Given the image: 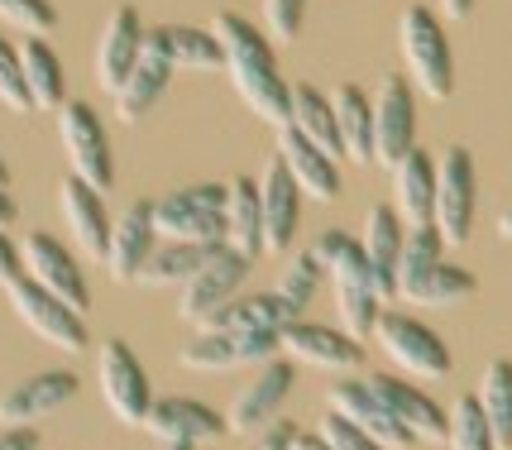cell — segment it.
<instances>
[{
    "instance_id": "6da1fadb",
    "label": "cell",
    "mask_w": 512,
    "mask_h": 450,
    "mask_svg": "<svg viewBox=\"0 0 512 450\" xmlns=\"http://www.w3.org/2000/svg\"><path fill=\"white\" fill-rule=\"evenodd\" d=\"M211 34H216V44L225 48V72H230V82L240 91V101H245L259 120L283 130L292 120V87L278 77V63H273L268 39L245 15H235V10H221V15L211 20Z\"/></svg>"
},
{
    "instance_id": "7a4b0ae2",
    "label": "cell",
    "mask_w": 512,
    "mask_h": 450,
    "mask_svg": "<svg viewBox=\"0 0 512 450\" xmlns=\"http://www.w3.org/2000/svg\"><path fill=\"white\" fill-rule=\"evenodd\" d=\"M307 254H312L316 264H321V273L331 278L340 331L350 340H369L383 316V297H379V288H374V273H369V259H364L359 235H350V230H326V235L312 240Z\"/></svg>"
},
{
    "instance_id": "3957f363",
    "label": "cell",
    "mask_w": 512,
    "mask_h": 450,
    "mask_svg": "<svg viewBox=\"0 0 512 450\" xmlns=\"http://www.w3.org/2000/svg\"><path fill=\"white\" fill-rule=\"evenodd\" d=\"M398 48L402 63L412 72V87L426 101H450L455 91V53H450V34L436 10L426 5H407L398 15Z\"/></svg>"
},
{
    "instance_id": "277c9868",
    "label": "cell",
    "mask_w": 512,
    "mask_h": 450,
    "mask_svg": "<svg viewBox=\"0 0 512 450\" xmlns=\"http://www.w3.org/2000/svg\"><path fill=\"white\" fill-rule=\"evenodd\" d=\"M225 192L221 182H192L154 202L158 240L168 245H225Z\"/></svg>"
},
{
    "instance_id": "5b68a950",
    "label": "cell",
    "mask_w": 512,
    "mask_h": 450,
    "mask_svg": "<svg viewBox=\"0 0 512 450\" xmlns=\"http://www.w3.org/2000/svg\"><path fill=\"white\" fill-rule=\"evenodd\" d=\"M96 388H101V403L120 427H144L149 412H154V383L144 360L130 350V340L111 336L96 355Z\"/></svg>"
},
{
    "instance_id": "8992f818",
    "label": "cell",
    "mask_w": 512,
    "mask_h": 450,
    "mask_svg": "<svg viewBox=\"0 0 512 450\" xmlns=\"http://www.w3.org/2000/svg\"><path fill=\"white\" fill-rule=\"evenodd\" d=\"M58 139H63V154L72 163V178H82L91 192H111L115 187L111 135H106L101 115L91 111L87 101H63V111H58Z\"/></svg>"
},
{
    "instance_id": "52a82bcc",
    "label": "cell",
    "mask_w": 512,
    "mask_h": 450,
    "mask_svg": "<svg viewBox=\"0 0 512 450\" xmlns=\"http://www.w3.org/2000/svg\"><path fill=\"white\" fill-rule=\"evenodd\" d=\"M374 340L383 345V355L412 379H446L455 369L450 345L412 312H383L379 326H374Z\"/></svg>"
},
{
    "instance_id": "ba28073f",
    "label": "cell",
    "mask_w": 512,
    "mask_h": 450,
    "mask_svg": "<svg viewBox=\"0 0 512 450\" xmlns=\"http://www.w3.org/2000/svg\"><path fill=\"white\" fill-rule=\"evenodd\" d=\"M5 302L15 307L24 326L34 331V336L53 345V350H63V355H82L91 345L87 336V316H77L72 307H63L53 293H44L39 283H29V278H15V283H5Z\"/></svg>"
},
{
    "instance_id": "9c48e42d",
    "label": "cell",
    "mask_w": 512,
    "mask_h": 450,
    "mask_svg": "<svg viewBox=\"0 0 512 450\" xmlns=\"http://www.w3.org/2000/svg\"><path fill=\"white\" fill-rule=\"evenodd\" d=\"M278 355L283 345L273 331H197L182 345L178 364L192 374H225V369H259Z\"/></svg>"
},
{
    "instance_id": "30bf717a",
    "label": "cell",
    "mask_w": 512,
    "mask_h": 450,
    "mask_svg": "<svg viewBox=\"0 0 512 450\" xmlns=\"http://www.w3.org/2000/svg\"><path fill=\"white\" fill-rule=\"evenodd\" d=\"M436 235L446 240V249H460L474 235V158L469 149L450 144L436 158V211H431Z\"/></svg>"
},
{
    "instance_id": "8fae6325",
    "label": "cell",
    "mask_w": 512,
    "mask_h": 450,
    "mask_svg": "<svg viewBox=\"0 0 512 450\" xmlns=\"http://www.w3.org/2000/svg\"><path fill=\"white\" fill-rule=\"evenodd\" d=\"M249 269H254V259H245V254H235L230 245H221L197 269V278H192L187 288H178V316L201 331L221 307H230V302L240 297Z\"/></svg>"
},
{
    "instance_id": "7c38bea8",
    "label": "cell",
    "mask_w": 512,
    "mask_h": 450,
    "mask_svg": "<svg viewBox=\"0 0 512 450\" xmlns=\"http://www.w3.org/2000/svg\"><path fill=\"white\" fill-rule=\"evenodd\" d=\"M292 388H297V364L292 360H268L254 369V379L235 393V403L225 412V431H235V436H259L264 427L278 422V412L283 403L292 398Z\"/></svg>"
},
{
    "instance_id": "4fadbf2b",
    "label": "cell",
    "mask_w": 512,
    "mask_h": 450,
    "mask_svg": "<svg viewBox=\"0 0 512 450\" xmlns=\"http://www.w3.org/2000/svg\"><path fill=\"white\" fill-rule=\"evenodd\" d=\"M20 264H24V278H29V283H39V288L53 293L63 307H72L77 316H87V307H91L87 273H82V264L67 254V245H58V240L44 235V230H34V235L20 245Z\"/></svg>"
},
{
    "instance_id": "5bb4252c",
    "label": "cell",
    "mask_w": 512,
    "mask_h": 450,
    "mask_svg": "<svg viewBox=\"0 0 512 450\" xmlns=\"http://www.w3.org/2000/svg\"><path fill=\"white\" fill-rule=\"evenodd\" d=\"M326 412L345 417L350 427L364 431V436H369L374 446H383V450H407V446H412V431H407L398 417L388 412V403L374 393V383H369V379H340V383H331V393H326Z\"/></svg>"
},
{
    "instance_id": "9a60e30c",
    "label": "cell",
    "mask_w": 512,
    "mask_h": 450,
    "mask_svg": "<svg viewBox=\"0 0 512 450\" xmlns=\"http://www.w3.org/2000/svg\"><path fill=\"white\" fill-rule=\"evenodd\" d=\"M278 345H283V360L321 369V374H335V379H345V374H359V369H364V345L350 340L345 331H335V326L292 321L288 331L278 336Z\"/></svg>"
},
{
    "instance_id": "2e32d148",
    "label": "cell",
    "mask_w": 512,
    "mask_h": 450,
    "mask_svg": "<svg viewBox=\"0 0 512 450\" xmlns=\"http://www.w3.org/2000/svg\"><path fill=\"white\" fill-rule=\"evenodd\" d=\"M417 149V106H412V82L407 77H383L374 96V163L398 168Z\"/></svg>"
},
{
    "instance_id": "e0dca14e",
    "label": "cell",
    "mask_w": 512,
    "mask_h": 450,
    "mask_svg": "<svg viewBox=\"0 0 512 450\" xmlns=\"http://www.w3.org/2000/svg\"><path fill=\"white\" fill-rule=\"evenodd\" d=\"M77 388L82 383L67 369L29 374V379H20L15 388L0 393V427H34V422H44V417H53L58 407H67L77 398Z\"/></svg>"
},
{
    "instance_id": "ac0fdd59",
    "label": "cell",
    "mask_w": 512,
    "mask_h": 450,
    "mask_svg": "<svg viewBox=\"0 0 512 450\" xmlns=\"http://www.w3.org/2000/svg\"><path fill=\"white\" fill-rule=\"evenodd\" d=\"M173 82V63H168V44H163V29H144V53H139V68L125 77V87L115 91V115L125 125H139L144 115L163 101V91Z\"/></svg>"
},
{
    "instance_id": "d6986e66",
    "label": "cell",
    "mask_w": 512,
    "mask_h": 450,
    "mask_svg": "<svg viewBox=\"0 0 512 450\" xmlns=\"http://www.w3.org/2000/svg\"><path fill=\"white\" fill-rule=\"evenodd\" d=\"M302 192L288 178V168L278 158H268L259 173V211H264V254H288L302 225Z\"/></svg>"
},
{
    "instance_id": "ffe728a7",
    "label": "cell",
    "mask_w": 512,
    "mask_h": 450,
    "mask_svg": "<svg viewBox=\"0 0 512 450\" xmlns=\"http://www.w3.org/2000/svg\"><path fill=\"white\" fill-rule=\"evenodd\" d=\"M144 53V24L134 15V5H115L111 20L101 24V44H96V87L115 96L125 87V77L139 68Z\"/></svg>"
},
{
    "instance_id": "44dd1931",
    "label": "cell",
    "mask_w": 512,
    "mask_h": 450,
    "mask_svg": "<svg viewBox=\"0 0 512 450\" xmlns=\"http://www.w3.org/2000/svg\"><path fill=\"white\" fill-rule=\"evenodd\" d=\"M144 431L158 446H206V441L225 436V417L216 407L197 403V398H154Z\"/></svg>"
},
{
    "instance_id": "7402d4cb",
    "label": "cell",
    "mask_w": 512,
    "mask_h": 450,
    "mask_svg": "<svg viewBox=\"0 0 512 450\" xmlns=\"http://www.w3.org/2000/svg\"><path fill=\"white\" fill-rule=\"evenodd\" d=\"M158 249V225H154V202L125 206V216L111 225V249H106V273L115 283H139L144 264Z\"/></svg>"
},
{
    "instance_id": "603a6c76",
    "label": "cell",
    "mask_w": 512,
    "mask_h": 450,
    "mask_svg": "<svg viewBox=\"0 0 512 450\" xmlns=\"http://www.w3.org/2000/svg\"><path fill=\"white\" fill-rule=\"evenodd\" d=\"M58 211H63L67 230H72V240L77 249L96 259V264H106V249H111V216H106V202H101V192H91L82 178H63L58 182Z\"/></svg>"
},
{
    "instance_id": "cb8c5ba5",
    "label": "cell",
    "mask_w": 512,
    "mask_h": 450,
    "mask_svg": "<svg viewBox=\"0 0 512 450\" xmlns=\"http://www.w3.org/2000/svg\"><path fill=\"white\" fill-rule=\"evenodd\" d=\"M273 158L288 168V178L297 182L302 197H312V202H335V197H340V168H335V158H326L312 139H302L292 125L278 130Z\"/></svg>"
},
{
    "instance_id": "d4e9b609",
    "label": "cell",
    "mask_w": 512,
    "mask_h": 450,
    "mask_svg": "<svg viewBox=\"0 0 512 450\" xmlns=\"http://www.w3.org/2000/svg\"><path fill=\"white\" fill-rule=\"evenodd\" d=\"M369 383H374V393L388 403V412H393L402 427L412 431V441H422V446H441V441L450 436V417L431 403V398H426L417 383L388 379V374H374Z\"/></svg>"
},
{
    "instance_id": "484cf974",
    "label": "cell",
    "mask_w": 512,
    "mask_h": 450,
    "mask_svg": "<svg viewBox=\"0 0 512 450\" xmlns=\"http://www.w3.org/2000/svg\"><path fill=\"white\" fill-rule=\"evenodd\" d=\"M402 240H407V225L393 206H369L364 216V259H369V273H374V288H379L383 302H393L398 293V254H402Z\"/></svg>"
},
{
    "instance_id": "4316f807",
    "label": "cell",
    "mask_w": 512,
    "mask_h": 450,
    "mask_svg": "<svg viewBox=\"0 0 512 450\" xmlns=\"http://www.w3.org/2000/svg\"><path fill=\"white\" fill-rule=\"evenodd\" d=\"M393 211L402 216L407 230L431 225V211H436V158L426 149H412L393 168Z\"/></svg>"
},
{
    "instance_id": "83f0119b",
    "label": "cell",
    "mask_w": 512,
    "mask_h": 450,
    "mask_svg": "<svg viewBox=\"0 0 512 450\" xmlns=\"http://www.w3.org/2000/svg\"><path fill=\"white\" fill-rule=\"evenodd\" d=\"M225 245L235 254H264V211H259V178L225 182Z\"/></svg>"
},
{
    "instance_id": "f1b7e54d",
    "label": "cell",
    "mask_w": 512,
    "mask_h": 450,
    "mask_svg": "<svg viewBox=\"0 0 512 450\" xmlns=\"http://www.w3.org/2000/svg\"><path fill=\"white\" fill-rule=\"evenodd\" d=\"M292 321H302V316L268 288V293H254V297H235V302L221 307L201 331H273V336H283Z\"/></svg>"
},
{
    "instance_id": "f546056e",
    "label": "cell",
    "mask_w": 512,
    "mask_h": 450,
    "mask_svg": "<svg viewBox=\"0 0 512 450\" xmlns=\"http://www.w3.org/2000/svg\"><path fill=\"white\" fill-rule=\"evenodd\" d=\"M20 72H24V87H29L34 111H63L67 72H63V63H58V53H53L44 39H24L20 44Z\"/></svg>"
},
{
    "instance_id": "4dcf8cb0",
    "label": "cell",
    "mask_w": 512,
    "mask_h": 450,
    "mask_svg": "<svg viewBox=\"0 0 512 450\" xmlns=\"http://www.w3.org/2000/svg\"><path fill=\"white\" fill-rule=\"evenodd\" d=\"M288 125L302 139H312L326 158H345L340 125H335V106H331V96H326V91L307 87V82H302V87H292V120Z\"/></svg>"
},
{
    "instance_id": "1f68e13d",
    "label": "cell",
    "mask_w": 512,
    "mask_h": 450,
    "mask_svg": "<svg viewBox=\"0 0 512 450\" xmlns=\"http://www.w3.org/2000/svg\"><path fill=\"white\" fill-rule=\"evenodd\" d=\"M331 106H335V125H340L345 158L374 163V101H369L355 82H345V87H335Z\"/></svg>"
},
{
    "instance_id": "d6a6232c",
    "label": "cell",
    "mask_w": 512,
    "mask_h": 450,
    "mask_svg": "<svg viewBox=\"0 0 512 450\" xmlns=\"http://www.w3.org/2000/svg\"><path fill=\"white\" fill-rule=\"evenodd\" d=\"M474 293H479V278L469 269L436 264V269H426L422 278L402 283L393 302H412V307H460V302H469Z\"/></svg>"
},
{
    "instance_id": "836d02e7",
    "label": "cell",
    "mask_w": 512,
    "mask_h": 450,
    "mask_svg": "<svg viewBox=\"0 0 512 450\" xmlns=\"http://www.w3.org/2000/svg\"><path fill=\"white\" fill-rule=\"evenodd\" d=\"M216 249L221 245H168L163 240L154 249V259L144 264V273H139V288H187Z\"/></svg>"
},
{
    "instance_id": "e575fe53",
    "label": "cell",
    "mask_w": 512,
    "mask_h": 450,
    "mask_svg": "<svg viewBox=\"0 0 512 450\" xmlns=\"http://www.w3.org/2000/svg\"><path fill=\"white\" fill-rule=\"evenodd\" d=\"M163 44H168V63H173V72H216V68H225V48L216 44L211 29L168 24V29H163Z\"/></svg>"
},
{
    "instance_id": "d590c367",
    "label": "cell",
    "mask_w": 512,
    "mask_h": 450,
    "mask_svg": "<svg viewBox=\"0 0 512 450\" xmlns=\"http://www.w3.org/2000/svg\"><path fill=\"white\" fill-rule=\"evenodd\" d=\"M479 407L489 417V431L498 450H512V360H493L479 379Z\"/></svg>"
},
{
    "instance_id": "8d00e7d4",
    "label": "cell",
    "mask_w": 512,
    "mask_h": 450,
    "mask_svg": "<svg viewBox=\"0 0 512 450\" xmlns=\"http://www.w3.org/2000/svg\"><path fill=\"white\" fill-rule=\"evenodd\" d=\"M446 441H450V450H498V441H493V431H489V417H484V407H479L474 393L455 398Z\"/></svg>"
},
{
    "instance_id": "74e56055",
    "label": "cell",
    "mask_w": 512,
    "mask_h": 450,
    "mask_svg": "<svg viewBox=\"0 0 512 450\" xmlns=\"http://www.w3.org/2000/svg\"><path fill=\"white\" fill-rule=\"evenodd\" d=\"M436 264H446V240L436 235V225L407 230L402 254H398V288H402V283H412V278H422V273L436 269ZM393 297H398V293H393Z\"/></svg>"
},
{
    "instance_id": "f35d334b",
    "label": "cell",
    "mask_w": 512,
    "mask_h": 450,
    "mask_svg": "<svg viewBox=\"0 0 512 450\" xmlns=\"http://www.w3.org/2000/svg\"><path fill=\"white\" fill-rule=\"evenodd\" d=\"M321 278H326V273H321V264H316L312 254H297L292 264H283L278 283H273V293H278V297H283V302L292 307V312L302 316V312H307V307L316 302V288H321Z\"/></svg>"
},
{
    "instance_id": "ab89813d",
    "label": "cell",
    "mask_w": 512,
    "mask_h": 450,
    "mask_svg": "<svg viewBox=\"0 0 512 450\" xmlns=\"http://www.w3.org/2000/svg\"><path fill=\"white\" fill-rule=\"evenodd\" d=\"M0 106L15 115H29L34 101H29V87H24V72H20V48L10 44L0 34Z\"/></svg>"
},
{
    "instance_id": "60d3db41",
    "label": "cell",
    "mask_w": 512,
    "mask_h": 450,
    "mask_svg": "<svg viewBox=\"0 0 512 450\" xmlns=\"http://www.w3.org/2000/svg\"><path fill=\"white\" fill-rule=\"evenodd\" d=\"M0 20L24 29L29 39H44V34H53V24H58V10L48 0H0Z\"/></svg>"
},
{
    "instance_id": "b9f144b4",
    "label": "cell",
    "mask_w": 512,
    "mask_h": 450,
    "mask_svg": "<svg viewBox=\"0 0 512 450\" xmlns=\"http://www.w3.org/2000/svg\"><path fill=\"white\" fill-rule=\"evenodd\" d=\"M307 20V0H264V24L278 44H297Z\"/></svg>"
},
{
    "instance_id": "7bdbcfd3",
    "label": "cell",
    "mask_w": 512,
    "mask_h": 450,
    "mask_svg": "<svg viewBox=\"0 0 512 450\" xmlns=\"http://www.w3.org/2000/svg\"><path fill=\"white\" fill-rule=\"evenodd\" d=\"M316 436L326 441L331 450H383V446H374L364 431H355L345 417H335V412H326L321 422H316Z\"/></svg>"
},
{
    "instance_id": "ee69618b",
    "label": "cell",
    "mask_w": 512,
    "mask_h": 450,
    "mask_svg": "<svg viewBox=\"0 0 512 450\" xmlns=\"http://www.w3.org/2000/svg\"><path fill=\"white\" fill-rule=\"evenodd\" d=\"M292 441H297V427L278 417L273 427H264L259 436H249V446H245V450H292Z\"/></svg>"
},
{
    "instance_id": "f6af8a7d",
    "label": "cell",
    "mask_w": 512,
    "mask_h": 450,
    "mask_svg": "<svg viewBox=\"0 0 512 450\" xmlns=\"http://www.w3.org/2000/svg\"><path fill=\"white\" fill-rule=\"evenodd\" d=\"M20 273H24V264H20V245H15V240H10V235L0 230V288H5V283H15Z\"/></svg>"
},
{
    "instance_id": "bcb514c9",
    "label": "cell",
    "mask_w": 512,
    "mask_h": 450,
    "mask_svg": "<svg viewBox=\"0 0 512 450\" xmlns=\"http://www.w3.org/2000/svg\"><path fill=\"white\" fill-rule=\"evenodd\" d=\"M0 450H39V431L34 427H5L0 431Z\"/></svg>"
},
{
    "instance_id": "7dc6e473",
    "label": "cell",
    "mask_w": 512,
    "mask_h": 450,
    "mask_svg": "<svg viewBox=\"0 0 512 450\" xmlns=\"http://www.w3.org/2000/svg\"><path fill=\"white\" fill-rule=\"evenodd\" d=\"M441 15H446L450 24H460L474 15V0H441Z\"/></svg>"
},
{
    "instance_id": "c3c4849f",
    "label": "cell",
    "mask_w": 512,
    "mask_h": 450,
    "mask_svg": "<svg viewBox=\"0 0 512 450\" xmlns=\"http://www.w3.org/2000/svg\"><path fill=\"white\" fill-rule=\"evenodd\" d=\"M15 216H20V206H15V197L0 187V230H5V225H15Z\"/></svg>"
},
{
    "instance_id": "681fc988",
    "label": "cell",
    "mask_w": 512,
    "mask_h": 450,
    "mask_svg": "<svg viewBox=\"0 0 512 450\" xmlns=\"http://www.w3.org/2000/svg\"><path fill=\"white\" fill-rule=\"evenodd\" d=\"M292 450H331L316 431H297V441H292Z\"/></svg>"
},
{
    "instance_id": "f907efd6",
    "label": "cell",
    "mask_w": 512,
    "mask_h": 450,
    "mask_svg": "<svg viewBox=\"0 0 512 450\" xmlns=\"http://www.w3.org/2000/svg\"><path fill=\"white\" fill-rule=\"evenodd\" d=\"M498 235H503V240H512V206L498 216Z\"/></svg>"
},
{
    "instance_id": "816d5d0a",
    "label": "cell",
    "mask_w": 512,
    "mask_h": 450,
    "mask_svg": "<svg viewBox=\"0 0 512 450\" xmlns=\"http://www.w3.org/2000/svg\"><path fill=\"white\" fill-rule=\"evenodd\" d=\"M0 187H10V168H5V158H0Z\"/></svg>"
},
{
    "instance_id": "f5cc1de1",
    "label": "cell",
    "mask_w": 512,
    "mask_h": 450,
    "mask_svg": "<svg viewBox=\"0 0 512 450\" xmlns=\"http://www.w3.org/2000/svg\"><path fill=\"white\" fill-rule=\"evenodd\" d=\"M158 450H197V446H158Z\"/></svg>"
}]
</instances>
